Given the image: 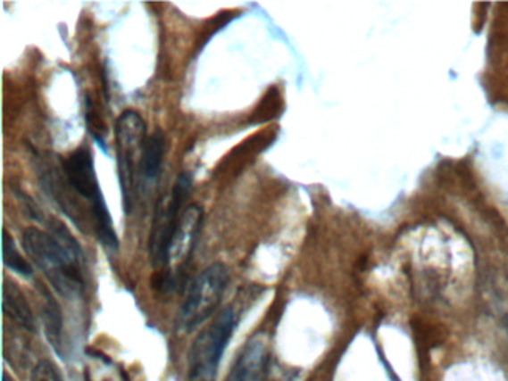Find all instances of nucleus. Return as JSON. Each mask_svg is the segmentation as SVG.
<instances>
[{"label": "nucleus", "instance_id": "f257e3e1", "mask_svg": "<svg viewBox=\"0 0 508 381\" xmlns=\"http://www.w3.org/2000/svg\"><path fill=\"white\" fill-rule=\"evenodd\" d=\"M46 225L48 231L35 227L24 229L21 244L55 291L71 300L84 289L82 247L62 220L50 218Z\"/></svg>", "mask_w": 508, "mask_h": 381}, {"label": "nucleus", "instance_id": "f03ea898", "mask_svg": "<svg viewBox=\"0 0 508 381\" xmlns=\"http://www.w3.org/2000/svg\"><path fill=\"white\" fill-rule=\"evenodd\" d=\"M60 162L75 195L87 202L91 220L95 225L96 237L100 244L108 252H117L120 249V240L117 231L113 228L112 216L100 188L90 149L79 146L69 153L68 157L62 158Z\"/></svg>", "mask_w": 508, "mask_h": 381}, {"label": "nucleus", "instance_id": "7ed1b4c3", "mask_svg": "<svg viewBox=\"0 0 508 381\" xmlns=\"http://www.w3.org/2000/svg\"><path fill=\"white\" fill-rule=\"evenodd\" d=\"M117 146L118 182L121 188L122 203L126 216H130L139 195L140 162L144 155L146 124L144 118L135 111H124L118 117L115 127Z\"/></svg>", "mask_w": 508, "mask_h": 381}, {"label": "nucleus", "instance_id": "20e7f679", "mask_svg": "<svg viewBox=\"0 0 508 381\" xmlns=\"http://www.w3.org/2000/svg\"><path fill=\"white\" fill-rule=\"evenodd\" d=\"M229 280V269L221 262L209 265L194 278L178 314V332L184 335L193 334L211 319L212 314L220 307Z\"/></svg>", "mask_w": 508, "mask_h": 381}, {"label": "nucleus", "instance_id": "39448f33", "mask_svg": "<svg viewBox=\"0 0 508 381\" xmlns=\"http://www.w3.org/2000/svg\"><path fill=\"white\" fill-rule=\"evenodd\" d=\"M237 314L233 307L222 310L215 320L198 334L189 350L188 381H213L234 329Z\"/></svg>", "mask_w": 508, "mask_h": 381}, {"label": "nucleus", "instance_id": "423d86ee", "mask_svg": "<svg viewBox=\"0 0 508 381\" xmlns=\"http://www.w3.org/2000/svg\"><path fill=\"white\" fill-rule=\"evenodd\" d=\"M191 185L193 178L188 171H182L178 176L169 198L166 195L158 200L153 228L149 234V258L155 269H166L167 251L171 246L176 227L179 224L180 216L184 211L182 206L191 191Z\"/></svg>", "mask_w": 508, "mask_h": 381}, {"label": "nucleus", "instance_id": "0eeeda50", "mask_svg": "<svg viewBox=\"0 0 508 381\" xmlns=\"http://www.w3.org/2000/svg\"><path fill=\"white\" fill-rule=\"evenodd\" d=\"M203 211L198 204H189L185 207L180 216L179 224L176 227L171 238V246L167 251L166 278L164 285L175 286V269L188 262L193 255L194 247L197 244L198 234L202 229Z\"/></svg>", "mask_w": 508, "mask_h": 381}, {"label": "nucleus", "instance_id": "6e6552de", "mask_svg": "<svg viewBox=\"0 0 508 381\" xmlns=\"http://www.w3.org/2000/svg\"><path fill=\"white\" fill-rule=\"evenodd\" d=\"M267 368L264 341L252 340L243 349L225 381H262Z\"/></svg>", "mask_w": 508, "mask_h": 381}, {"label": "nucleus", "instance_id": "1a4fd4ad", "mask_svg": "<svg viewBox=\"0 0 508 381\" xmlns=\"http://www.w3.org/2000/svg\"><path fill=\"white\" fill-rule=\"evenodd\" d=\"M166 153V136L162 130L154 131L145 142L144 155L140 162L139 194L149 191L162 175V160Z\"/></svg>", "mask_w": 508, "mask_h": 381}, {"label": "nucleus", "instance_id": "9d476101", "mask_svg": "<svg viewBox=\"0 0 508 381\" xmlns=\"http://www.w3.org/2000/svg\"><path fill=\"white\" fill-rule=\"evenodd\" d=\"M2 296H4L2 298V309H4V314L6 318L17 323L26 331H37V322H35L32 307L29 304L28 298L20 289L19 285L10 278H5Z\"/></svg>", "mask_w": 508, "mask_h": 381}, {"label": "nucleus", "instance_id": "9b49d317", "mask_svg": "<svg viewBox=\"0 0 508 381\" xmlns=\"http://www.w3.org/2000/svg\"><path fill=\"white\" fill-rule=\"evenodd\" d=\"M42 295V320L46 327V340L50 341L51 347L55 353L62 354L63 347V316L62 310L54 296L44 285H39Z\"/></svg>", "mask_w": 508, "mask_h": 381}, {"label": "nucleus", "instance_id": "f8f14e48", "mask_svg": "<svg viewBox=\"0 0 508 381\" xmlns=\"http://www.w3.org/2000/svg\"><path fill=\"white\" fill-rule=\"evenodd\" d=\"M2 247H4V262H5L6 269H10L11 271H14L15 274H19L21 277H32V265L24 260L23 255L17 249L14 237L6 229H4Z\"/></svg>", "mask_w": 508, "mask_h": 381}, {"label": "nucleus", "instance_id": "ddd939ff", "mask_svg": "<svg viewBox=\"0 0 508 381\" xmlns=\"http://www.w3.org/2000/svg\"><path fill=\"white\" fill-rule=\"evenodd\" d=\"M32 381H63V377L54 363L48 359H42L33 368Z\"/></svg>", "mask_w": 508, "mask_h": 381}, {"label": "nucleus", "instance_id": "4468645a", "mask_svg": "<svg viewBox=\"0 0 508 381\" xmlns=\"http://www.w3.org/2000/svg\"><path fill=\"white\" fill-rule=\"evenodd\" d=\"M4 381H14V380H12V378H11V377L8 376L6 372H4Z\"/></svg>", "mask_w": 508, "mask_h": 381}, {"label": "nucleus", "instance_id": "2eb2a0df", "mask_svg": "<svg viewBox=\"0 0 508 381\" xmlns=\"http://www.w3.org/2000/svg\"><path fill=\"white\" fill-rule=\"evenodd\" d=\"M504 323H505V327H507V331H508V316H507V318H505V322H504Z\"/></svg>", "mask_w": 508, "mask_h": 381}]
</instances>
